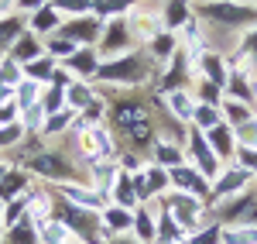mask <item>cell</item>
<instances>
[{"mask_svg":"<svg viewBox=\"0 0 257 244\" xmlns=\"http://www.w3.org/2000/svg\"><path fill=\"white\" fill-rule=\"evenodd\" d=\"M206 14L219 24H247V21H257L254 7H237V4H209Z\"/></svg>","mask_w":257,"mask_h":244,"instance_id":"cell-1","label":"cell"},{"mask_svg":"<svg viewBox=\"0 0 257 244\" xmlns=\"http://www.w3.org/2000/svg\"><path fill=\"white\" fill-rule=\"evenodd\" d=\"M138 72H141L138 59H123V62H117V65H106V69H103L106 79H138Z\"/></svg>","mask_w":257,"mask_h":244,"instance_id":"cell-2","label":"cell"},{"mask_svg":"<svg viewBox=\"0 0 257 244\" xmlns=\"http://www.w3.org/2000/svg\"><path fill=\"white\" fill-rule=\"evenodd\" d=\"M192 148H196L199 169H202V172H213V169H216V162H213V155H209V148H206V141H202V138H192Z\"/></svg>","mask_w":257,"mask_h":244,"instance_id":"cell-3","label":"cell"},{"mask_svg":"<svg viewBox=\"0 0 257 244\" xmlns=\"http://www.w3.org/2000/svg\"><path fill=\"white\" fill-rule=\"evenodd\" d=\"M223 241L226 244H257V227H250V230H223Z\"/></svg>","mask_w":257,"mask_h":244,"instance_id":"cell-4","label":"cell"},{"mask_svg":"<svg viewBox=\"0 0 257 244\" xmlns=\"http://www.w3.org/2000/svg\"><path fill=\"white\" fill-rule=\"evenodd\" d=\"M175 183L178 186H189L192 193H206V183H202L199 176H192L189 169H178V172H175Z\"/></svg>","mask_w":257,"mask_h":244,"instance_id":"cell-5","label":"cell"},{"mask_svg":"<svg viewBox=\"0 0 257 244\" xmlns=\"http://www.w3.org/2000/svg\"><path fill=\"white\" fill-rule=\"evenodd\" d=\"M209 141H213V148H216L219 155H226L230 151V131L226 127H213L209 131Z\"/></svg>","mask_w":257,"mask_h":244,"instance_id":"cell-6","label":"cell"},{"mask_svg":"<svg viewBox=\"0 0 257 244\" xmlns=\"http://www.w3.org/2000/svg\"><path fill=\"white\" fill-rule=\"evenodd\" d=\"M172 206H175L182 224H192V220H196V203H189V200H172Z\"/></svg>","mask_w":257,"mask_h":244,"instance_id":"cell-7","label":"cell"},{"mask_svg":"<svg viewBox=\"0 0 257 244\" xmlns=\"http://www.w3.org/2000/svg\"><path fill=\"white\" fill-rule=\"evenodd\" d=\"M113 117H117V124H131V121H141L144 114H141V107H134V103H123Z\"/></svg>","mask_w":257,"mask_h":244,"instance_id":"cell-8","label":"cell"},{"mask_svg":"<svg viewBox=\"0 0 257 244\" xmlns=\"http://www.w3.org/2000/svg\"><path fill=\"white\" fill-rule=\"evenodd\" d=\"M21 186H24V179H21V176H7V179L0 183V200H11Z\"/></svg>","mask_w":257,"mask_h":244,"instance_id":"cell-9","label":"cell"},{"mask_svg":"<svg viewBox=\"0 0 257 244\" xmlns=\"http://www.w3.org/2000/svg\"><path fill=\"white\" fill-rule=\"evenodd\" d=\"M243 179H247L243 172H230V176H226V179H223V183H219L216 189H219V193H233V189H237V186L243 183Z\"/></svg>","mask_w":257,"mask_h":244,"instance_id":"cell-10","label":"cell"},{"mask_svg":"<svg viewBox=\"0 0 257 244\" xmlns=\"http://www.w3.org/2000/svg\"><path fill=\"white\" fill-rule=\"evenodd\" d=\"M14 55H18V59H35V55H38V45L31 38H24V41H18V52H14Z\"/></svg>","mask_w":257,"mask_h":244,"instance_id":"cell-11","label":"cell"},{"mask_svg":"<svg viewBox=\"0 0 257 244\" xmlns=\"http://www.w3.org/2000/svg\"><path fill=\"white\" fill-rule=\"evenodd\" d=\"M65 196H72V200H79L86 206H96V196H89V193H79L76 186H65Z\"/></svg>","mask_w":257,"mask_h":244,"instance_id":"cell-12","label":"cell"},{"mask_svg":"<svg viewBox=\"0 0 257 244\" xmlns=\"http://www.w3.org/2000/svg\"><path fill=\"white\" fill-rule=\"evenodd\" d=\"M172 103H175V114H178V117H189V114H192V107H189V100H185L182 93H175Z\"/></svg>","mask_w":257,"mask_h":244,"instance_id":"cell-13","label":"cell"},{"mask_svg":"<svg viewBox=\"0 0 257 244\" xmlns=\"http://www.w3.org/2000/svg\"><path fill=\"white\" fill-rule=\"evenodd\" d=\"M52 24H55V14H52V11H41L38 21H35V28H38V31H48Z\"/></svg>","mask_w":257,"mask_h":244,"instance_id":"cell-14","label":"cell"},{"mask_svg":"<svg viewBox=\"0 0 257 244\" xmlns=\"http://www.w3.org/2000/svg\"><path fill=\"white\" fill-rule=\"evenodd\" d=\"M106 220H110L113 227H127V213H123V210H110V213H106Z\"/></svg>","mask_w":257,"mask_h":244,"instance_id":"cell-15","label":"cell"},{"mask_svg":"<svg viewBox=\"0 0 257 244\" xmlns=\"http://www.w3.org/2000/svg\"><path fill=\"white\" fill-rule=\"evenodd\" d=\"M206 69H209V76H213L216 83H223V65H219L216 59H206Z\"/></svg>","mask_w":257,"mask_h":244,"instance_id":"cell-16","label":"cell"},{"mask_svg":"<svg viewBox=\"0 0 257 244\" xmlns=\"http://www.w3.org/2000/svg\"><path fill=\"white\" fill-rule=\"evenodd\" d=\"M148 186H151L148 193H155V189H161V186H165V172H151V176H148Z\"/></svg>","mask_w":257,"mask_h":244,"instance_id":"cell-17","label":"cell"},{"mask_svg":"<svg viewBox=\"0 0 257 244\" xmlns=\"http://www.w3.org/2000/svg\"><path fill=\"white\" fill-rule=\"evenodd\" d=\"M219 237V230H206V234H199V237H192L189 244H213Z\"/></svg>","mask_w":257,"mask_h":244,"instance_id":"cell-18","label":"cell"},{"mask_svg":"<svg viewBox=\"0 0 257 244\" xmlns=\"http://www.w3.org/2000/svg\"><path fill=\"white\" fill-rule=\"evenodd\" d=\"M230 117H233V121H247V117H250V110H243L240 103H230Z\"/></svg>","mask_w":257,"mask_h":244,"instance_id":"cell-19","label":"cell"},{"mask_svg":"<svg viewBox=\"0 0 257 244\" xmlns=\"http://www.w3.org/2000/svg\"><path fill=\"white\" fill-rule=\"evenodd\" d=\"M168 21H172V24H178V21H182V0H172V11H168Z\"/></svg>","mask_w":257,"mask_h":244,"instance_id":"cell-20","label":"cell"},{"mask_svg":"<svg viewBox=\"0 0 257 244\" xmlns=\"http://www.w3.org/2000/svg\"><path fill=\"white\" fill-rule=\"evenodd\" d=\"M158 158H161L165 165H175V162H178V155L172 151V148H161V151H158Z\"/></svg>","mask_w":257,"mask_h":244,"instance_id":"cell-21","label":"cell"},{"mask_svg":"<svg viewBox=\"0 0 257 244\" xmlns=\"http://www.w3.org/2000/svg\"><path fill=\"white\" fill-rule=\"evenodd\" d=\"M14 31H18V28H14V21H4V24H0V41H4V38H11Z\"/></svg>","mask_w":257,"mask_h":244,"instance_id":"cell-22","label":"cell"},{"mask_svg":"<svg viewBox=\"0 0 257 244\" xmlns=\"http://www.w3.org/2000/svg\"><path fill=\"white\" fill-rule=\"evenodd\" d=\"M14 241H18V244H35V237H31V230H24V227H21L18 234H14Z\"/></svg>","mask_w":257,"mask_h":244,"instance_id":"cell-23","label":"cell"},{"mask_svg":"<svg viewBox=\"0 0 257 244\" xmlns=\"http://www.w3.org/2000/svg\"><path fill=\"white\" fill-rule=\"evenodd\" d=\"M243 165H247V169H257V151H254V148L243 151Z\"/></svg>","mask_w":257,"mask_h":244,"instance_id":"cell-24","label":"cell"},{"mask_svg":"<svg viewBox=\"0 0 257 244\" xmlns=\"http://www.w3.org/2000/svg\"><path fill=\"white\" fill-rule=\"evenodd\" d=\"M14 138H18V127H4V131H0V144L14 141Z\"/></svg>","mask_w":257,"mask_h":244,"instance_id":"cell-25","label":"cell"},{"mask_svg":"<svg viewBox=\"0 0 257 244\" xmlns=\"http://www.w3.org/2000/svg\"><path fill=\"white\" fill-rule=\"evenodd\" d=\"M138 230L144 234V241H151V224H148L144 217H138Z\"/></svg>","mask_w":257,"mask_h":244,"instance_id":"cell-26","label":"cell"},{"mask_svg":"<svg viewBox=\"0 0 257 244\" xmlns=\"http://www.w3.org/2000/svg\"><path fill=\"white\" fill-rule=\"evenodd\" d=\"M72 65H76V69H93V59H89V55H79Z\"/></svg>","mask_w":257,"mask_h":244,"instance_id":"cell-27","label":"cell"},{"mask_svg":"<svg viewBox=\"0 0 257 244\" xmlns=\"http://www.w3.org/2000/svg\"><path fill=\"white\" fill-rule=\"evenodd\" d=\"M69 97H72V100H76V103H86V90H79V86H76V90H72Z\"/></svg>","mask_w":257,"mask_h":244,"instance_id":"cell-28","label":"cell"},{"mask_svg":"<svg viewBox=\"0 0 257 244\" xmlns=\"http://www.w3.org/2000/svg\"><path fill=\"white\" fill-rule=\"evenodd\" d=\"M243 48H247V52H254V55H257V35H250V38L243 41Z\"/></svg>","mask_w":257,"mask_h":244,"instance_id":"cell-29","label":"cell"},{"mask_svg":"<svg viewBox=\"0 0 257 244\" xmlns=\"http://www.w3.org/2000/svg\"><path fill=\"white\" fill-rule=\"evenodd\" d=\"M199 121L209 124V121H216V114H213V110H199Z\"/></svg>","mask_w":257,"mask_h":244,"instance_id":"cell-30","label":"cell"},{"mask_svg":"<svg viewBox=\"0 0 257 244\" xmlns=\"http://www.w3.org/2000/svg\"><path fill=\"white\" fill-rule=\"evenodd\" d=\"M52 52H59V55H69V45H65V41H59V45H52Z\"/></svg>","mask_w":257,"mask_h":244,"instance_id":"cell-31","label":"cell"},{"mask_svg":"<svg viewBox=\"0 0 257 244\" xmlns=\"http://www.w3.org/2000/svg\"><path fill=\"white\" fill-rule=\"evenodd\" d=\"M41 0H21V7H38Z\"/></svg>","mask_w":257,"mask_h":244,"instance_id":"cell-32","label":"cell"},{"mask_svg":"<svg viewBox=\"0 0 257 244\" xmlns=\"http://www.w3.org/2000/svg\"><path fill=\"white\" fill-rule=\"evenodd\" d=\"M113 244H131V241H113Z\"/></svg>","mask_w":257,"mask_h":244,"instance_id":"cell-33","label":"cell"}]
</instances>
